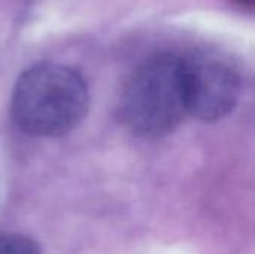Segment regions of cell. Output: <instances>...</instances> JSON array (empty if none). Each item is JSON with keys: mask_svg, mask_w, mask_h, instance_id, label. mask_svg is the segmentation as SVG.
<instances>
[{"mask_svg": "<svg viewBox=\"0 0 255 254\" xmlns=\"http://www.w3.org/2000/svg\"><path fill=\"white\" fill-rule=\"evenodd\" d=\"M88 105V85L76 69L43 61L19 75L12 91L10 115L25 135L58 138L84 120Z\"/></svg>", "mask_w": 255, "mask_h": 254, "instance_id": "6da1fadb", "label": "cell"}, {"mask_svg": "<svg viewBox=\"0 0 255 254\" xmlns=\"http://www.w3.org/2000/svg\"><path fill=\"white\" fill-rule=\"evenodd\" d=\"M118 114L139 136L158 138L173 132L188 115L182 54L163 52L142 61L124 82Z\"/></svg>", "mask_w": 255, "mask_h": 254, "instance_id": "7a4b0ae2", "label": "cell"}, {"mask_svg": "<svg viewBox=\"0 0 255 254\" xmlns=\"http://www.w3.org/2000/svg\"><path fill=\"white\" fill-rule=\"evenodd\" d=\"M187 114L218 121L238 105L242 82L236 67L221 55L197 51L182 54Z\"/></svg>", "mask_w": 255, "mask_h": 254, "instance_id": "3957f363", "label": "cell"}, {"mask_svg": "<svg viewBox=\"0 0 255 254\" xmlns=\"http://www.w3.org/2000/svg\"><path fill=\"white\" fill-rule=\"evenodd\" d=\"M0 254H40L37 244L19 234H0Z\"/></svg>", "mask_w": 255, "mask_h": 254, "instance_id": "277c9868", "label": "cell"}]
</instances>
